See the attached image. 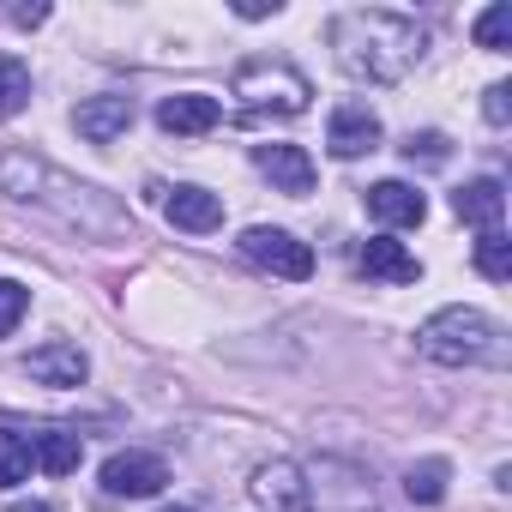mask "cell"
Segmentation results:
<instances>
[{
  "instance_id": "cell-9",
  "label": "cell",
  "mask_w": 512,
  "mask_h": 512,
  "mask_svg": "<svg viewBox=\"0 0 512 512\" xmlns=\"http://www.w3.org/2000/svg\"><path fill=\"white\" fill-rule=\"evenodd\" d=\"M217 121H223V103L205 97V91H175V97L157 103V127H163V133H181V139L211 133Z\"/></svg>"
},
{
  "instance_id": "cell-11",
  "label": "cell",
  "mask_w": 512,
  "mask_h": 512,
  "mask_svg": "<svg viewBox=\"0 0 512 512\" xmlns=\"http://www.w3.org/2000/svg\"><path fill=\"white\" fill-rule=\"evenodd\" d=\"M253 163H260V169L272 175V187L290 193V199L314 193V157H308L302 145H260V151H253Z\"/></svg>"
},
{
  "instance_id": "cell-19",
  "label": "cell",
  "mask_w": 512,
  "mask_h": 512,
  "mask_svg": "<svg viewBox=\"0 0 512 512\" xmlns=\"http://www.w3.org/2000/svg\"><path fill=\"white\" fill-rule=\"evenodd\" d=\"M476 272L488 284H506L512 278V241L500 229H482V241H476Z\"/></svg>"
},
{
  "instance_id": "cell-21",
  "label": "cell",
  "mask_w": 512,
  "mask_h": 512,
  "mask_svg": "<svg viewBox=\"0 0 512 512\" xmlns=\"http://www.w3.org/2000/svg\"><path fill=\"white\" fill-rule=\"evenodd\" d=\"M404 494H410L416 506H434V500L446 494V458H422V464H410Z\"/></svg>"
},
{
  "instance_id": "cell-8",
  "label": "cell",
  "mask_w": 512,
  "mask_h": 512,
  "mask_svg": "<svg viewBox=\"0 0 512 512\" xmlns=\"http://www.w3.org/2000/svg\"><path fill=\"white\" fill-rule=\"evenodd\" d=\"M326 145H332L338 163L368 157V151L380 145V115H374L368 103H338V109H332V127H326Z\"/></svg>"
},
{
  "instance_id": "cell-24",
  "label": "cell",
  "mask_w": 512,
  "mask_h": 512,
  "mask_svg": "<svg viewBox=\"0 0 512 512\" xmlns=\"http://www.w3.org/2000/svg\"><path fill=\"white\" fill-rule=\"evenodd\" d=\"M404 157L422 163V169H440V163L452 157V145H446V133H410V139H404Z\"/></svg>"
},
{
  "instance_id": "cell-5",
  "label": "cell",
  "mask_w": 512,
  "mask_h": 512,
  "mask_svg": "<svg viewBox=\"0 0 512 512\" xmlns=\"http://www.w3.org/2000/svg\"><path fill=\"white\" fill-rule=\"evenodd\" d=\"M241 253L260 272H272V278H290V284H302V278H314V247L308 241H296L290 229H272V223H253L247 235H241Z\"/></svg>"
},
{
  "instance_id": "cell-14",
  "label": "cell",
  "mask_w": 512,
  "mask_h": 512,
  "mask_svg": "<svg viewBox=\"0 0 512 512\" xmlns=\"http://www.w3.org/2000/svg\"><path fill=\"white\" fill-rule=\"evenodd\" d=\"M163 211H169V223L187 229V235H211V229L223 223V199L205 193V187H175V193L163 199Z\"/></svg>"
},
{
  "instance_id": "cell-13",
  "label": "cell",
  "mask_w": 512,
  "mask_h": 512,
  "mask_svg": "<svg viewBox=\"0 0 512 512\" xmlns=\"http://www.w3.org/2000/svg\"><path fill=\"white\" fill-rule=\"evenodd\" d=\"M368 211L380 217V223H398V229H416L422 217H428V199L410 187V181H374L368 187Z\"/></svg>"
},
{
  "instance_id": "cell-7",
  "label": "cell",
  "mask_w": 512,
  "mask_h": 512,
  "mask_svg": "<svg viewBox=\"0 0 512 512\" xmlns=\"http://www.w3.org/2000/svg\"><path fill=\"white\" fill-rule=\"evenodd\" d=\"M169 482V464L157 458V452H115L109 464H103V494L109 500H145V494H157Z\"/></svg>"
},
{
  "instance_id": "cell-27",
  "label": "cell",
  "mask_w": 512,
  "mask_h": 512,
  "mask_svg": "<svg viewBox=\"0 0 512 512\" xmlns=\"http://www.w3.org/2000/svg\"><path fill=\"white\" fill-rule=\"evenodd\" d=\"M7 512H55V506H43V500H19V506H7Z\"/></svg>"
},
{
  "instance_id": "cell-22",
  "label": "cell",
  "mask_w": 512,
  "mask_h": 512,
  "mask_svg": "<svg viewBox=\"0 0 512 512\" xmlns=\"http://www.w3.org/2000/svg\"><path fill=\"white\" fill-rule=\"evenodd\" d=\"M476 43H482V49H494V55H506V49H512V0H494V7L476 19Z\"/></svg>"
},
{
  "instance_id": "cell-26",
  "label": "cell",
  "mask_w": 512,
  "mask_h": 512,
  "mask_svg": "<svg viewBox=\"0 0 512 512\" xmlns=\"http://www.w3.org/2000/svg\"><path fill=\"white\" fill-rule=\"evenodd\" d=\"M235 13H241V19H266V13H278V0H272V7H266V0H241Z\"/></svg>"
},
{
  "instance_id": "cell-16",
  "label": "cell",
  "mask_w": 512,
  "mask_h": 512,
  "mask_svg": "<svg viewBox=\"0 0 512 512\" xmlns=\"http://www.w3.org/2000/svg\"><path fill=\"white\" fill-rule=\"evenodd\" d=\"M362 272H368V278H386V284H416V278H422V266L410 260L392 235H374V241L362 247Z\"/></svg>"
},
{
  "instance_id": "cell-20",
  "label": "cell",
  "mask_w": 512,
  "mask_h": 512,
  "mask_svg": "<svg viewBox=\"0 0 512 512\" xmlns=\"http://www.w3.org/2000/svg\"><path fill=\"white\" fill-rule=\"evenodd\" d=\"M31 464H37V452H31L25 434H0V494L19 488V482L31 476Z\"/></svg>"
},
{
  "instance_id": "cell-23",
  "label": "cell",
  "mask_w": 512,
  "mask_h": 512,
  "mask_svg": "<svg viewBox=\"0 0 512 512\" xmlns=\"http://www.w3.org/2000/svg\"><path fill=\"white\" fill-rule=\"evenodd\" d=\"M25 308H31V290L13 284V278H0V338H13V332H19Z\"/></svg>"
},
{
  "instance_id": "cell-10",
  "label": "cell",
  "mask_w": 512,
  "mask_h": 512,
  "mask_svg": "<svg viewBox=\"0 0 512 512\" xmlns=\"http://www.w3.org/2000/svg\"><path fill=\"white\" fill-rule=\"evenodd\" d=\"M73 127H79V139H91V145H115V139L133 127V97H121V91L91 97V103L73 109Z\"/></svg>"
},
{
  "instance_id": "cell-12",
  "label": "cell",
  "mask_w": 512,
  "mask_h": 512,
  "mask_svg": "<svg viewBox=\"0 0 512 512\" xmlns=\"http://www.w3.org/2000/svg\"><path fill=\"white\" fill-rule=\"evenodd\" d=\"M25 374L37 380V386H85V374H91V362H85V350L79 344H43V350H31L25 356Z\"/></svg>"
},
{
  "instance_id": "cell-1",
  "label": "cell",
  "mask_w": 512,
  "mask_h": 512,
  "mask_svg": "<svg viewBox=\"0 0 512 512\" xmlns=\"http://www.w3.org/2000/svg\"><path fill=\"white\" fill-rule=\"evenodd\" d=\"M332 49H338V67L350 79H362V85H398L422 61L428 37L404 13H338L332 19Z\"/></svg>"
},
{
  "instance_id": "cell-17",
  "label": "cell",
  "mask_w": 512,
  "mask_h": 512,
  "mask_svg": "<svg viewBox=\"0 0 512 512\" xmlns=\"http://www.w3.org/2000/svg\"><path fill=\"white\" fill-rule=\"evenodd\" d=\"M31 452H37V464H43L49 476H73L79 458H85V440L67 434V428H43V434H31Z\"/></svg>"
},
{
  "instance_id": "cell-4",
  "label": "cell",
  "mask_w": 512,
  "mask_h": 512,
  "mask_svg": "<svg viewBox=\"0 0 512 512\" xmlns=\"http://www.w3.org/2000/svg\"><path fill=\"white\" fill-rule=\"evenodd\" d=\"M235 97H241V121L260 115H302L314 85L290 67V61H241L235 67Z\"/></svg>"
},
{
  "instance_id": "cell-3",
  "label": "cell",
  "mask_w": 512,
  "mask_h": 512,
  "mask_svg": "<svg viewBox=\"0 0 512 512\" xmlns=\"http://www.w3.org/2000/svg\"><path fill=\"white\" fill-rule=\"evenodd\" d=\"M416 350L440 368H476V362H506L500 350V326L476 308H440L422 332H416Z\"/></svg>"
},
{
  "instance_id": "cell-15",
  "label": "cell",
  "mask_w": 512,
  "mask_h": 512,
  "mask_svg": "<svg viewBox=\"0 0 512 512\" xmlns=\"http://www.w3.org/2000/svg\"><path fill=\"white\" fill-rule=\"evenodd\" d=\"M452 211H458L464 223H476V229H500V217H506V187H500L494 175L464 181V187L452 193Z\"/></svg>"
},
{
  "instance_id": "cell-6",
  "label": "cell",
  "mask_w": 512,
  "mask_h": 512,
  "mask_svg": "<svg viewBox=\"0 0 512 512\" xmlns=\"http://www.w3.org/2000/svg\"><path fill=\"white\" fill-rule=\"evenodd\" d=\"M253 500L260 512H314V482H302V464L272 458L253 470Z\"/></svg>"
},
{
  "instance_id": "cell-25",
  "label": "cell",
  "mask_w": 512,
  "mask_h": 512,
  "mask_svg": "<svg viewBox=\"0 0 512 512\" xmlns=\"http://www.w3.org/2000/svg\"><path fill=\"white\" fill-rule=\"evenodd\" d=\"M482 115H488L494 127H506V121H512V85H488V91H482Z\"/></svg>"
},
{
  "instance_id": "cell-2",
  "label": "cell",
  "mask_w": 512,
  "mask_h": 512,
  "mask_svg": "<svg viewBox=\"0 0 512 512\" xmlns=\"http://www.w3.org/2000/svg\"><path fill=\"white\" fill-rule=\"evenodd\" d=\"M0 193H7V199H31V205L55 211L61 223L91 229V235L121 229V211H115L97 187L61 175L55 163H43V157H31V151H0Z\"/></svg>"
},
{
  "instance_id": "cell-18",
  "label": "cell",
  "mask_w": 512,
  "mask_h": 512,
  "mask_svg": "<svg viewBox=\"0 0 512 512\" xmlns=\"http://www.w3.org/2000/svg\"><path fill=\"white\" fill-rule=\"evenodd\" d=\"M31 103V67L19 55H0V121H13Z\"/></svg>"
},
{
  "instance_id": "cell-28",
  "label": "cell",
  "mask_w": 512,
  "mask_h": 512,
  "mask_svg": "<svg viewBox=\"0 0 512 512\" xmlns=\"http://www.w3.org/2000/svg\"><path fill=\"white\" fill-rule=\"evenodd\" d=\"M169 512H193V506H169Z\"/></svg>"
}]
</instances>
